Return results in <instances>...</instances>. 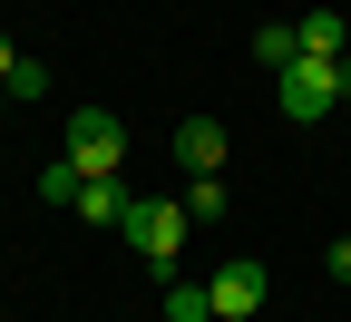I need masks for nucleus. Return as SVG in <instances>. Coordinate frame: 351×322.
<instances>
[{"label":"nucleus","instance_id":"nucleus-1","mask_svg":"<svg viewBox=\"0 0 351 322\" xmlns=\"http://www.w3.org/2000/svg\"><path fill=\"white\" fill-rule=\"evenodd\" d=\"M186 205H166V196H137V205H127V244H137L147 254V273H156V284H176V254H186Z\"/></svg>","mask_w":351,"mask_h":322},{"label":"nucleus","instance_id":"nucleus-2","mask_svg":"<svg viewBox=\"0 0 351 322\" xmlns=\"http://www.w3.org/2000/svg\"><path fill=\"white\" fill-rule=\"evenodd\" d=\"M78 176H127V117L117 108H69V147H59Z\"/></svg>","mask_w":351,"mask_h":322},{"label":"nucleus","instance_id":"nucleus-3","mask_svg":"<svg viewBox=\"0 0 351 322\" xmlns=\"http://www.w3.org/2000/svg\"><path fill=\"white\" fill-rule=\"evenodd\" d=\"M274 98H283V117L293 127H313V117H332L351 88H341V59H293L283 78H274Z\"/></svg>","mask_w":351,"mask_h":322},{"label":"nucleus","instance_id":"nucleus-4","mask_svg":"<svg viewBox=\"0 0 351 322\" xmlns=\"http://www.w3.org/2000/svg\"><path fill=\"white\" fill-rule=\"evenodd\" d=\"M263 293H274V273H263L254 254H225V264H215V284H205L215 322H254V312H263Z\"/></svg>","mask_w":351,"mask_h":322},{"label":"nucleus","instance_id":"nucleus-5","mask_svg":"<svg viewBox=\"0 0 351 322\" xmlns=\"http://www.w3.org/2000/svg\"><path fill=\"white\" fill-rule=\"evenodd\" d=\"M127 205H137V196H127V176H88V186H78V225H98V235H127Z\"/></svg>","mask_w":351,"mask_h":322},{"label":"nucleus","instance_id":"nucleus-6","mask_svg":"<svg viewBox=\"0 0 351 322\" xmlns=\"http://www.w3.org/2000/svg\"><path fill=\"white\" fill-rule=\"evenodd\" d=\"M293 49H302V59H351V20H341V10H302V20H293Z\"/></svg>","mask_w":351,"mask_h":322},{"label":"nucleus","instance_id":"nucleus-7","mask_svg":"<svg viewBox=\"0 0 351 322\" xmlns=\"http://www.w3.org/2000/svg\"><path fill=\"white\" fill-rule=\"evenodd\" d=\"M176 166L215 176V166H225V127H215V117H186V127H176Z\"/></svg>","mask_w":351,"mask_h":322},{"label":"nucleus","instance_id":"nucleus-8","mask_svg":"<svg viewBox=\"0 0 351 322\" xmlns=\"http://www.w3.org/2000/svg\"><path fill=\"white\" fill-rule=\"evenodd\" d=\"M176 205H186L195 225H215V215H225V176H186V196H176Z\"/></svg>","mask_w":351,"mask_h":322},{"label":"nucleus","instance_id":"nucleus-9","mask_svg":"<svg viewBox=\"0 0 351 322\" xmlns=\"http://www.w3.org/2000/svg\"><path fill=\"white\" fill-rule=\"evenodd\" d=\"M254 59H263V69H274V78H283V69H293V59H302V49H293V30H283V20H274V30H254Z\"/></svg>","mask_w":351,"mask_h":322},{"label":"nucleus","instance_id":"nucleus-10","mask_svg":"<svg viewBox=\"0 0 351 322\" xmlns=\"http://www.w3.org/2000/svg\"><path fill=\"white\" fill-rule=\"evenodd\" d=\"M166 322H215V303H205V284H166Z\"/></svg>","mask_w":351,"mask_h":322},{"label":"nucleus","instance_id":"nucleus-11","mask_svg":"<svg viewBox=\"0 0 351 322\" xmlns=\"http://www.w3.org/2000/svg\"><path fill=\"white\" fill-rule=\"evenodd\" d=\"M78 186H88V176L59 157V166H39V196H49V205H78Z\"/></svg>","mask_w":351,"mask_h":322},{"label":"nucleus","instance_id":"nucleus-12","mask_svg":"<svg viewBox=\"0 0 351 322\" xmlns=\"http://www.w3.org/2000/svg\"><path fill=\"white\" fill-rule=\"evenodd\" d=\"M20 59H29V49H20L10 30H0V88H10V69H20Z\"/></svg>","mask_w":351,"mask_h":322},{"label":"nucleus","instance_id":"nucleus-13","mask_svg":"<svg viewBox=\"0 0 351 322\" xmlns=\"http://www.w3.org/2000/svg\"><path fill=\"white\" fill-rule=\"evenodd\" d=\"M322 264H332V284H351V235H341V244H332Z\"/></svg>","mask_w":351,"mask_h":322},{"label":"nucleus","instance_id":"nucleus-14","mask_svg":"<svg viewBox=\"0 0 351 322\" xmlns=\"http://www.w3.org/2000/svg\"><path fill=\"white\" fill-rule=\"evenodd\" d=\"M0 108H10V88H0Z\"/></svg>","mask_w":351,"mask_h":322}]
</instances>
